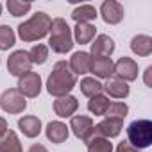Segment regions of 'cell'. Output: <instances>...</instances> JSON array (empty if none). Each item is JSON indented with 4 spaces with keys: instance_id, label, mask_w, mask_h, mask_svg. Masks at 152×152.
<instances>
[{
    "instance_id": "6da1fadb",
    "label": "cell",
    "mask_w": 152,
    "mask_h": 152,
    "mask_svg": "<svg viewBox=\"0 0 152 152\" xmlns=\"http://www.w3.org/2000/svg\"><path fill=\"white\" fill-rule=\"evenodd\" d=\"M77 86V75H73L66 61H57L47 79V91L59 99L70 95V91Z\"/></svg>"
},
{
    "instance_id": "7a4b0ae2",
    "label": "cell",
    "mask_w": 152,
    "mask_h": 152,
    "mask_svg": "<svg viewBox=\"0 0 152 152\" xmlns=\"http://www.w3.org/2000/svg\"><path fill=\"white\" fill-rule=\"evenodd\" d=\"M50 22H52V18L47 13H43V11L34 13L29 20H25L23 23L18 25L20 39L25 41V43H32V41L43 39L48 34V31H50Z\"/></svg>"
},
{
    "instance_id": "3957f363",
    "label": "cell",
    "mask_w": 152,
    "mask_h": 152,
    "mask_svg": "<svg viewBox=\"0 0 152 152\" xmlns=\"http://www.w3.org/2000/svg\"><path fill=\"white\" fill-rule=\"evenodd\" d=\"M50 38H48V48L56 54H66L73 48V36L72 29L66 23L64 18H54L50 22Z\"/></svg>"
},
{
    "instance_id": "277c9868",
    "label": "cell",
    "mask_w": 152,
    "mask_h": 152,
    "mask_svg": "<svg viewBox=\"0 0 152 152\" xmlns=\"http://www.w3.org/2000/svg\"><path fill=\"white\" fill-rule=\"evenodd\" d=\"M127 143L138 150L150 147L152 145V122L147 118L131 122L127 127Z\"/></svg>"
},
{
    "instance_id": "5b68a950",
    "label": "cell",
    "mask_w": 152,
    "mask_h": 152,
    "mask_svg": "<svg viewBox=\"0 0 152 152\" xmlns=\"http://www.w3.org/2000/svg\"><path fill=\"white\" fill-rule=\"evenodd\" d=\"M0 107H2V111H6L9 115H20L25 111L27 100L16 88H9L0 95Z\"/></svg>"
},
{
    "instance_id": "8992f818",
    "label": "cell",
    "mask_w": 152,
    "mask_h": 152,
    "mask_svg": "<svg viewBox=\"0 0 152 152\" xmlns=\"http://www.w3.org/2000/svg\"><path fill=\"white\" fill-rule=\"evenodd\" d=\"M41 77H39V73L36 72H27L25 75H22V77H18V86L16 90L27 99H36L39 93H41Z\"/></svg>"
},
{
    "instance_id": "52a82bcc",
    "label": "cell",
    "mask_w": 152,
    "mask_h": 152,
    "mask_svg": "<svg viewBox=\"0 0 152 152\" xmlns=\"http://www.w3.org/2000/svg\"><path fill=\"white\" fill-rule=\"evenodd\" d=\"M32 63L29 57V52L25 50H15L9 57H7V72L13 77H22L27 72H31Z\"/></svg>"
},
{
    "instance_id": "ba28073f",
    "label": "cell",
    "mask_w": 152,
    "mask_h": 152,
    "mask_svg": "<svg viewBox=\"0 0 152 152\" xmlns=\"http://www.w3.org/2000/svg\"><path fill=\"white\" fill-rule=\"evenodd\" d=\"M68 129H72L75 138H79V140H83L86 143L93 136V132H95V124H93V120L90 116L75 115V116L70 118V127Z\"/></svg>"
},
{
    "instance_id": "9c48e42d",
    "label": "cell",
    "mask_w": 152,
    "mask_h": 152,
    "mask_svg": "<svg viewBox=\"0 0 152 152\" xmlns=\"http://www.w3.org/2000/svg\"><path fill=\"white\" fill-rule=\"evenodd\" d=\"M100 16L107 25H116L124 20L125 11H124V6L116 0H104L100 4Z\"/></svg>"
},
{
    "instance_id": "30bf717a",
    "label": "cell",
    "mask_w": 152,
    "mask_h": 152,
    "mask_svg": "<svg viewBox=\"0 0 152 152\" xmlns=\"http://www.w3.org/2000/svg\"><path fill=\"white\" fill-rule=\"evenodd\" d=\"M115 75L120 77L122 81H125V83L136 81L138 79V63L132 57H127V56L120 57L115 63Z\"/></svg>"
},
{
    "instance_id": "8fae6325",
    "label": "cell",
    "mask_w": 152,
    "mask_h": 152,
    "mask_svg": "<svg viewBox=\"0 0 152 152\" xmlns=\"http://www.w3.org/2000/svg\"><path fill=\"white\" fill-rule=\"evenodd\" d=\"M90 45H91V48H90L88 54L91 57H111V54L115 52V41L107 34L95 36V39Z\"/></svg>"
},
{
    "instance_id": "7c38bea8",
    "label": "cell",
    "mask_w": 152,
    "mask_h": 152,
    "mask_svg": "<svg viewBox=\"0 0 152 152\" xmlns=\"http://www.w3.org/2000/svg\"><path fill=\"white\" fill-rule=\"evenodd\" d=\"M90 72L95 79H109L115 75V63L111 57H91Z\"/></svg>"
},
{
    "instance_id": "4fadbf2b",
    "label": "cell",
    "mask_w": 152,
    "mask_h": 152,
    "mask_svg": "<svg viewBox=\"0 0 152 152\" xmlns=\"http://www.w3.org/2000/svg\"><path fill=\"white\" fill-rule=\"evenodd\" d=\"M79 109V100L73 95H66V97H59L54 100V111L57 116L61 118H72L73 113Z\"/></svg>"
},
{
    "instance_id": "5bb4252c",
    "label": "cell",
    "mask_w": 152,
    "mask_h": 152,
    "mask_svg": "<svg viewBox=\"0 0 152 152\" xmlns=\"http://www.w3.org/2000/svg\"><path fill=\"white\" fill-rule=\"evenodd\" d=\"M124 129V120H116V118H104L102 122H99L95 125V134L102 136V138H116Z\"/></svg>"
},
{
    "instance_id": "9a60e30c",
    "label": "cell",
    "mask_w": 152,
    "mask_h": 152,
    "mask_svg": "<svg viewBox=\"0 0 152 152\" xmlns=\"http://www.w3.org/2000/svg\"><path fill=\"white\" fill-rule=\"evenodd\" d=\"M104 91L113 99H127L129 93H131V88H129V83H125L120 77L113 75V77H109L107 83L104 84Z\"/></svg>"
},
{
    "instance_id": "2e32d148",
    "label": "cell",
    "mask_w": 152,
    "mask_h": 152,
    "mask_svg": "<svg viewBox=\"0 0 152 152\" xmlns=\"http://www.w3.org/2000/svg\"><path fill=\"white\" fill-rule=\"evenodd\" d=\"M68 66L73 72V75H86V73H90L91 56L88 52H73L68 61Z\"/></svg>"
},
{
    "instance_id": "e0dca14e",
    "label": "cell",
    "mask_w": 152,
    "mask_h": 152,
    "mask_svg": "<svg viewBox=\"0 0 152 152\" xmlns=\"http://www.w3.org/2000/svg\"><path fill=\"white\" fill-rule=\"evenodd\" d=\"M45 134H47V140H48V141L59 145V143H64V141L68 140L70 129L66 127V124H63V122H59V120H54V122H50V124L47 125Z\"/></svg>"
},
{
    "instance_id": "ac0fdd59",
    "label": "cell",
    "mask_w": 152,
    "mask_h": 152,
    "mask_svg": "<svg viewBox=\"0 0 152 152\" xmlns=\"http://www.w3.org/2000/svg\"><path fill=\"white\" fill-rule=\"evenodd\" d=\"M18 129L25 138H36L41 132V120L34 115H25L18 120Z\"/></svg>"
},
{
    "instance_id": "d6986e66",
    "label": "cell",
    "mask_w": 152,
    "mask_h": 152,
    "mask_svg": "<svg viewBox=\"0 0 152 152\" xmlns=\"http://www.w3.org/2000/svg\"><path fill=\"white\" fill-rule=\"evenodd\" d=\"M95 34H97V29L93 23H75L72 36L79 45H88L95 39Z\"/></svg>"
},
{
    "instance_id": "ffe728a7",
    "label": "cell",
    "mask_w": 152,
    "mask_h": 152,
    "mask_svg": "<svg viewBox=\"0 0 152 152\" xmlns=\"http://www.w3.org/2000/svg\"><path fill=\"white\" fill-rule=\"evenodd\" d=\"M131 50L140 57H148L152 54V38L147 34H138L131 39Z\"/></svg>"
},
{
    "instance_id": "44dd1931",
    "label": "cell",
    "mask_w": 152,
    "mask_h": 152,
    "mask_svg": "<svg viewBox=\"0 0 152 152\" xmlns=\"http://www.w3.org/2000/svg\"><path fill=\"white\" fill-rule=\"evenodd\" d=\"M97 16H99V13H97L95 6H91V4L77 6V7L72 11V18L75 20V23H90Z\"/></svg>"
},
{
    "instance_id": "7402d4cb",
    "label": "cell",
    "mask_w": 152,
    "mask_h": 152,
    "mask_svg": "<svg viewBox=\"0 0 152 152\" xmlns=\"http://www.w3.org/2000/svg\"><path fill=\"white\" fill-rule=\"evenodd\" d=\"M0 152H23L20 138L15 131H7L2 138H0Z\"/></svg>"
},
{
    "instance_id": "603a6c76",
    "label": "cell",
    "mask_w": 152,
    "mask_h": 152,
    "mask_svg": "<svg viewBox=\"0 0 152 152\" xmlns=\"http://www.w3.org/2000/svg\"><path fill=\"white\" fill-rule=\"evenodd\" d=\"M79 88H81V93L84 97H88V99H91L95 95H100L104 91V84L99 79H95V77H84L81 81V86Z\"/></svg>"
},
{
    "instance_id": "cb8c5ba5",
    "label": "cell",
    "mask_w": 152,
    "mask_h": 152,
    "mask_svg": "<svg viewBox=\"0 0 152 152\" xmlns=\"http://www.w3.org/2000/svg\"><path fill=\"white\" fill-rule=\"evenodd\" d=\"M109 97H106V95H95V97H91L90 100H88V111L90 113H93L95 116H104L106 115V111H107V107H109Z\"/></svg>"
},
{
    "instance_id": "d4e9b609",
    "label": "cell",
    "mask_w": 152,
    "mask_h": 152,
    "mask_svg": "<svg viewBox=\"0 0 152 152\" xmlns=\"http://www.w3.org/2000/svg\"><path fill=\"white\" fill-rule=\"evenodd\" d=\"M86 145H88V152H113V143L107 138L97 136L95 132L86 141Z\"/></svg>"
},
{
    "instance_id": "484cf974",
    "label": "cell",
    "mask_w": 152,
    "mask_h": 152,
    "mask_svg": "<svg viewBox=\"0 0 152 152\" xmlns=\"http://www.w3.org/2000/svg\"><path fill=\"white\" fill-rule=\"evenodd\" d=\"M29 57H31V63L32 64H45L47 59H48V47L43 45V43L34 45L29 50Z\"/></svg>"
},
{
    "instance_id": "4316f807",
    "label": "cell",
    "mask_w": 152,
    "mask_h": 152,
    "mask_svg": "<svg viewBox=\"0 0 152 152\" xmlns=\"http://www.w3.org/2000/svg\"><path fill=\"white\" fill-rule=\"evenodd\" d=\"M16 43V34L9 25H0V50H9Z\"/></svg>"
},
{
    "instance_id": "83f0119b",
    "label": "cell",
    "mask_w": 152,
    "mask_h": 152,
    "mask_svg": "<svg viewBox=\"0 0 152 152\" xmlns=\"http://www.w3.org/2000/svg\"><path fill=\"white\" fill-rule=\"evenodd\" d=\"M6 6H7L9 15H13V16H16V18L27 15V13L32 9V4H31V2H20V0H7Z\"/></svg>"
},
{
    "instance_id": "f1b7e54d",
    "label": "cell",
    "mask_w": 152,
    "mask_h": 152,
    "mask_svg": "<svg viewBox=\"0 0 152 152\" xmlns=\"http://www.w3.org/2000/svg\"><path fill=\"white\" fill-rule=\"evenodd\" d=\"M129 113V107L125 102H111L107 111H106V118H116V120H124Z\"/></svg>"
},
{
    "instance_id": "f546056e",
    "label": "cell",
    "mask_w": 152,
    "mask_h": 152,
    "mask_svg": "<svg viewBox=\"0 0 152 152\" xmlns=\"http://www.w3.org/2000/svg\"><path fill=\"white\" fill-rule=\"evenodd\" d=\"M116 152H141V150L134 148V147H132V145H129L127 141H122V143H118V147H116Z\"/></svg>"
},
{
    "instance_id": "4dcf8cb0",
    "label": "cell",
    "mask_w": 152,
    "mask_h": 152,
    "mask_svg": "<svg viewBox=\"0 0 152 152\" xmlns=\"http://www.w3.org/2000/svg\"><path fill=\"white\" fill-rule=\"evenodd\" d=\"M150 77H152V66H147V68H145V77H143L147 88H152V81H150Z\"/></svg>"
},
{
    "instance_id": "1f68e13d",
    "label": "cell",
    "mask_w": 152,
    "mask_h": 152,
    "mask_svg": "<svg viewBox=\"0 0 152 152\" xmlns=\"http://www.w3.org/2000/svg\"><path fill=\"white\" fill-rule=\"evenodd\" d=\"M27 152H48V150H47V147L41 145V143H32Z\"/></svg>"
},
{
    "instance_id": "d6a6232c",
    "label": "cell",
    "mask_w": 152,
    "mask_h": 152,
    "mask_svg": "<svg viewBox=\"0 0 152 152\" xmlns=\"http://www.w3.org/2000/svg\"><path fill=\"white\" fill-rule=\"evenodd\" d=\"M7 131H9V127H7V120H6L4 116H0V138H2Z\"/></svg>"
},
{
    "instance_id": "836d02e7",
    "label": "cell",
    "mask_w": 152,
    "mask_h": 152,
    "mask_svg": "<svg viewBox=\"0 0 152 152\" xmlns=\"http://www.w3.org/2000/svg\"><path fill=\"white\" fill-rule=\"evenodd\" d=\"M0 15H2V4H0Z\"/></svg>"
}]
</instances>
